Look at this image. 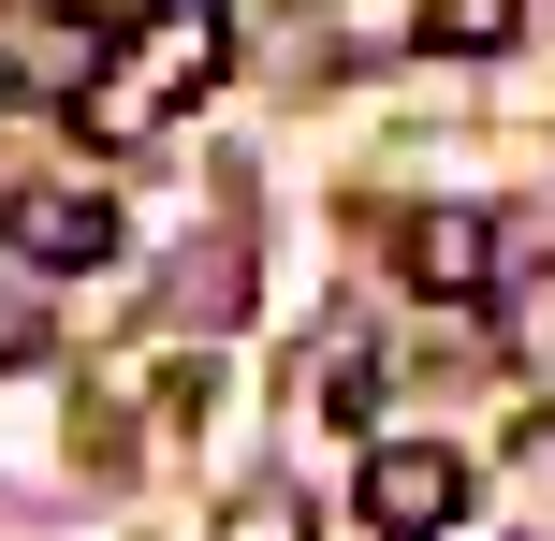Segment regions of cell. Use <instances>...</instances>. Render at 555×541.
I'll use <instances>...</instances> for the list:
<instances>
[{
  "label": "cell",
  "instance_id": "obj_1",
  "mask_svg": "<svg viewBox=\"0 0 555 541\" xmlns=\"http://www.w3.org/2000/svg\"><path fill=\"white\" fill-rule=\"evenodd\" d=\"M365 527L380 541H453L468 527V454L453 439H365Z\"/></svg>",
  "mask_w": 555,
  "mask_h": 541
},
{
  "label": "cell",
  "instance_id": "obj_2",
  "mask_svg": "<svg viewBox=\"0 0 555 541\" xmlns=\"http://www.w3.org/2000/svg\"><path fill=\"white\" fill-rule=\"evenodd\" d=\"M117 74L146 88V103H205V88L234 74V29H220V0H132V59H117Z\"/></svg>",
  "mask_w": 555,
  "mask_h": 541
},
{
  "label": "cell",
  "instance_id": "obj_3",
  "mask_svg": "<svg viewBox=\"0 0 555 541\" xmlns=\"http://www.w3.org/2000/svg\"><path fill=\"white\" fill-rule=\"evenodd\" d=\"M395 263H410L424 308H482L512 249H498V220H482V205H410V220H395Z\"/></svg>",
  "mask_w": 555,
  "mask_h": 541
},
{
  "label": "cell",
  "instance_id": "obj_4",
  "mask_svg": "<svg viewBox=\"0 0 555 541\" xmlns=\"http://www.w3.org/2000/svg\"><path fill=\"white\" fill-rule=\"evenodd\" d=\"M0 249H15L29 279H88V263H117V205H103V191H59V176H44V191H15V205H0Z\"/></svg>",
  "mask_w": 555,
  "mask_h": 541
},
{
  "label": "cell",
  "instance_id": "obj_5",
  "mask_svg": "<svg viewBox=\"0 0 555 541\" xmlns=\"http://www.w3.org/2000/svg\"><path fill=\"white\" fill-rule=\"evenodd\" d=\"M512 29H527V0H424V44L439 59H498Z\"/></svg>",
  "mask_w": 555,
  "mask_h": 541
},
{
  "label": "cell",
  "instance_id": "obj_6",
  "mask_svg": "<svg viewBox=\"0 0 555 541\" xmlns=\"http://www.w3.org/2000/svg\"><path fill=\"white\" fill-rule=\"evenodd\" d=\"M234 541H293V513H234Z\"/></svg>",
  "mask_w": 555,
  "mask_h": 541
},
{
  "label": "cell",
  "instance_id": "obj_7",
  "mask_svg": "<svg viewBox=\"0 0 555 541\" xmlns=\"http://www.w3.org/2000/svg\"><path fill=\"white\" fill-rule=\"evenodd\" d=\"M0 103H15V74H0Z\"/></svg>",
  "mask_w": 555,
  "mask_h": 541
}]
</instances>
